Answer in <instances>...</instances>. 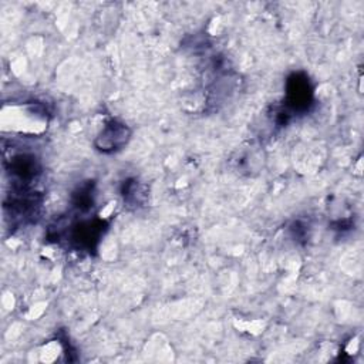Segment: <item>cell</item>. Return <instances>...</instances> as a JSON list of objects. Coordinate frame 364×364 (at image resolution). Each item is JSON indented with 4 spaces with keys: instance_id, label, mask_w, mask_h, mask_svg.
<instances>
[{
    "instance_id": "7a4b0ae2",
    "label": "cell",
    "mask_w": 364,
    "mask_h": 364,
    "mask_svg": "<svg viewBox=\"0 0 364 364\" xmlns=\"http://www.w3.org/2000/svg\"><path fill=\"white\" fill-rule=\"evenodd\" d=\"M287 95L290 100L289 104L293 108L306 107L310 100V88H309L307 80L300 78L299 75H293V78H290L287 85Z\"/></svg>"
},
{
    "instance_id": "6da1fadb",
    "label": "cell",
    "mask_w": 364,
    "mask_h": 364,
    "mask_svg": "<svg viewBox=\"0 0 364 364\" xmlns=\"http://www.w3.org/2000/svg\"><path fill=\"white\" fill-rule=\"evenodd\" d=\"M129 138V129L122 122H108L97 138V146L102 152H112L121 149Z\"/></svg>"
}]
</instances>
